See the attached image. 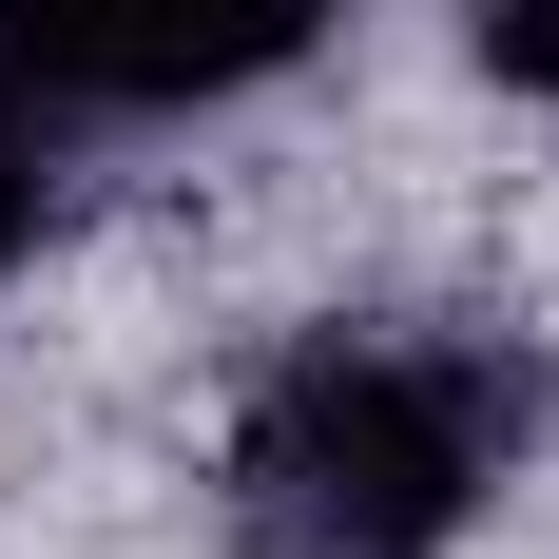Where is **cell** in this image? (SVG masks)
<instances>
[{
  "instance_id": "2",
  "label": "cell",
  "mask_w": 559,
  "mask_h": 559,
  "mask_svg": "<svg viewBox=\"0 0 559 559\" xmlns=\"http://www.w3.org/2000/svg\"><path fill=\"white\" fill-rule=\"evenodd\" d=\"M329 0H0V78L20 97H231L309 58Z\"/></svg>"
},
{
  "instance_id": "4",
  "label": "cell",
  "mask_w": 559,
  "mask_h": 559,
  "mask_svg": "<svg viewBox=\"0 0 559 559\" xmlns=\"http://www.w3.org/2000/svg\"><path fill=\"white\" fill-rule=\"evenodd\" d=\"M20 231H39V174H20V155H0V271H20Z\"/></svg>"
},
{
  "instance_id": "1",
  "label": "cell",
  "mask_w": 559,
  "mask_h": 559,
  "mask_svg": "<svg viewBox=\"0 0 559 559\" xmlns=\"http://www.w3.org/2000/svg\"><path fill=\"white\" fill-rule=\"evenodd\" d=\"M502 425H521V386H483V367L309 347L231 425V521H251V559H444Z\"/></svg>"
},
{
  "instance_id": "3",
  "label": "cell",
  "mask_w": 559,
  "mask_h": 559,
  "mask_svg": "<svg viewBox=\"0 0 559 559\" xmlns=\"http://www.w3.org/2000/svg\"><path fill=\"white\" fill-rule=\"evenodd\" d=\"M463 39H483V78L559 97V0H463Z\"/></svg>"
}]
</instances>
